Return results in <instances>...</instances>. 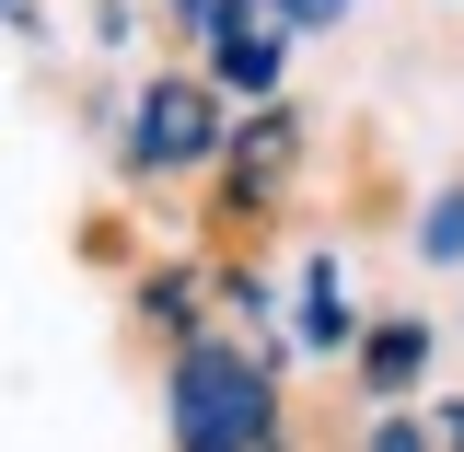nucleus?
<instances>
[{"label": "nucleus", "mask_w": 464, "mask_h": 452, "mask_svg": "<svg viewBox=\"0 0 464 452\" xmlns=\"http://www.w3.org/2000/svg\"><path fill=\"white\" fill-rule=\"evenodd\" d=\"M221 70L256 93V82H279V35H256V12L244 0H221Z\"/></svg>", "instance_id": "obj_3"}, {"label": "nucleus", "mask_w": 464, "mask_h": 452, "mask_svg": "<svg viewBox=\"0 0 464 452\" xmlns=\"http://www.w3.org/2000/svg\"><path fill=\"white\" fill-rule=\"evenodd\" d=\"M174 441L186 452H256L267 441V371L232 337H198L174 360Z\"/></svg>", "instance_id": "obj_1"}, {"label": "nucleus", "mask_w": 464, "mask_h": 452, "mask_svg": "<svg viewBox=\"0 0 464 452\" xmlns=\"http://www.w3.org/2000/svg\"><path fill=\"white\" fill-rule=\"evenodd\" d=\"M221 139V105L198 93V82H151V105H140V163H198Z\"/></svg>", "instance_id": "obj_2"}, {"label": "nucleus", "mask_w": 464, "mask_h": 452, "mask_svg": "<svg viewBox=\"0 0 464 452\" xmlns=\"http://www.w3.org/2000/svg\"><path fill=\"white\" fill-rule=\"evenodd\" d=\"M267 12H279V24H290V35H325V24H337V12H348V0H267Z\"/></svg>", "instance_id": "obj_5"}, {"label": "nucleus", "mask_w": 464, "mask_h": 452, "mask_svg": "<svg viewBox=\"0 0 464 452\" xmlns=\"http://www.w3.org/2000/svg\"><path fill=\"white\" fill-rule=\"evenodd\" d=\"M418 244H430V255H464V186L430 197V232H418Z\"/></svg>", "instance_id": "obj_4"}]
</instances>
